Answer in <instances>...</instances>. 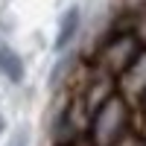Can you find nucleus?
<instances>
[{"instance_id": "nucleus-1", "label": "nucleus", "mask_w": 146, "mask_h": 146, "mask_svg": "<svg viewBox=\"0 0 146 146\" xmlns=\"http://www.w3.org/2000/svg\"><path fill=\"white\" fill-rule=\"evenodd\" d=\"M126 126H129V108L123 102V96L111 94L94 111V123H91L94 146H114V143H120Z\"/></svg>"}, {"instance_id": "nucleus-2", "label": "nucleus", "mask_w": 146, "mask_h": 146, "mask_svg": "<svg viewBox=\"0 0 146 146\" xmlns=\"http://www.w3.org/2000/svg\"><path fill=\"white\" fill-rule=\"evenodd\" d=\"M137 56H140V41L135 38V32H131V35H120V38H114L102 50V64H105L108 73L123 76V73L135 64Z\"/></svg>"}, {"instance_id": "nucleus-3", "label": "nucleus", "mask_w": 146, "mask_h": 146, "mask_svg": "<svg viewBox=\"0 0 146 146\" xmlns=\"http://www.w3.org/2000/svg\"><path fill=\"white\" fill-rule=\"evenodd\" d=\"M76 29H79V9L76 6H70L64 15H62V21H58V35H56V50H64V47L73 41V35H76Z\"/></svg>"}, {"instance_id": "nucleus-4", "label": "nucleus", "mask_w": 146, "mask_h": 146, "mask_svg": "<svg viewBox=\"0 0 146 146\" xmlns=\"http://www.w3.org/2000/svg\"><path fill=\"white\" fill-rule=\"evenodd\" d=\"M0 73L9 79V82H21L23 79V62L21 56L12 50V47L0 44Z\"/></svg>"}, {"instance_id": "nucleus-5", "label": "nucleus", "mask_w": 146, "mask_h": 146, "mask_svg": "<svg viewBox=\"0 0 146 146\" xmlns=\"http://www.w3.org/2000/svg\"><path fill=\"white\" fill-rule=\"evenodd\" d=\"M123 85H126L129 91L146 94V53H140V56L135 58V64L123 73Z\"/></svg>"}, {"instance_id": "nucleus-6", "label": "nucleus", "mask_w": 146, "mask_h": 146, "mask_svg": "<svg viewBox=\"0 0 146 146\" xmlns=\"http://www.w3.org/2000/svg\"><path fill=\"white\" fill-rule=\"evenodd\" d=\"M135 38L146 47V9L137 15V21H135Z\"/></svg>"}, {"instance_id": "nucleus-7", "label": "nucleus", "mask_w": 146, "mask_h": 146, "mask_svg": "<svg viewBox=\"0 0 146 146\" xmlns=\"http://www.w3.org/2000/svg\"><path fill=\"white\" fill-rule=\"evenodd\" d=\"M15 146H27V131H18V137H15Z\"/></svg>"}, {"instance_id": "nucleus-8", "label": "nucleus", "mask_w": 146, "mask_h": 146, "mask_svg": "<svg viewBox=\"0 0 146 146\" xmlns=\"http://www.w3.org/2000/svg\"><path fill=\"white\" fill-rule=\"evenodd\" d=\"M0 135H3V117H0Z\"/></svg>"}, {"instance_id": "nucleus-9", "label": "nucleus", "mask_w": 146, "mask_h": 146, "mask_svg": "<svg viewBox=\"0 0 146 146\" xmlns=\"http://www.w3.org/2000/svg\"><path fill=\"white\" fill-rule=\"evenodd\" d=\"M143 102H146V94H143Z\"/></svg>"}]
</instances>
